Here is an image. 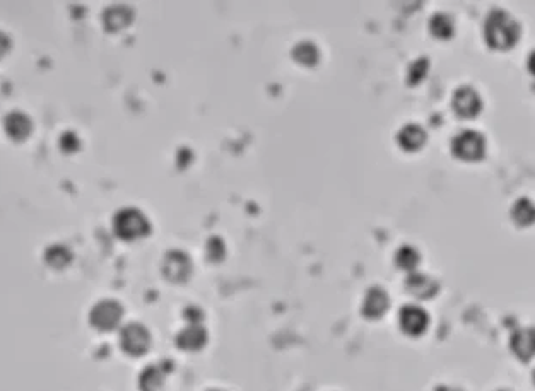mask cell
<instances>
[{
	"label": "cell",
	"mask_w": 535,
	"mask_h": 391,
	"mask_svg": "<svg viewBox=\"0 0 535 391\" xmlns=\"http://www.w3.org/2000/svg\"><path fill=\"white\" fill-rule=\"evenodd\" d=\"M484 36L493 48H510L520 36V26L506 11L494 9L484 22Z\"/></svg>",
	"instance_id": "1"
},
{
	"label": "cell",
	"mask_w": 535,
	"mask_h": 391,
	"mask_svg": "<svg viewBox=\"0 0 535 391\" xmlns=\"http://www.w3.org/2000/svg\"><path fill=\"white\" fill-rule=\"evenodd\" d=\"M451 151L460 159L475 161V159H481L486 152V139L475 130H463L455 135L454 142H451Z\"/></svg>",
	"instance_id": "2"
},
{
	"label": "cell",
	"mask_w": 535,
	"mask_h": 391,
	"mask_svg": "<svg viewBox=\"0 0 535 391\" xmlns=\"http://www.w3.org/2000/svg\"><path fill=\"white\" fill-rule=\"evenodd\" d=\"M120 343L124 347V350L128 352V354L140 355L144 352H147L149 345H151V334H149L144 324L131 323L121 330Z\"/></svg>",
	"instance_id": "3"
},
{
	"label": "cell",
	"mask_w": 535,
	"mask_h": 391,
	"mask_svg": "<svg viewBox=\"0 0 535 391\" xmlns=\"http://www.w3.org/2000/svg\"><path fill=\"white\" fill-rule=\"evenodd\" d=\"M121 315H124V310H121V306L117 301L105 299L100 301V303L93 308L89 320H91V323L96 328H100V330H112V328L118 327Z\"/></svg>",
	"instance_id": "4"
},
{
	"label": "cell",
	"mask_w": 535,
	"mask_h": 391,
	"mask_svg": "<svg viewBox=\"0 0 535 391\" xmlns=\"http://www.w3.org/2000/svg\"><path fill=\"white\" fill-rule=\"evenodd\" d=\"M400 328H402L404 334L411 335V337H419L430 327V316L428 313L423 310L421 306L416 304H407L400 310Z\"/></svg>",
	"instance_id": "5"
},
{
	"label": "cell",
	"mask_w": 535,
	"mask_h": 391,
	"mask_svg": "<svg viewBox=\"0 0 535 391\" xmlns=\"http://www.w3.org/2000/svg\"><path fill=\"white\" fill-rule=\"evenodd\" d=\"M115 226L118 234L125 238H136L144 234L149 229L147 219L140 210L137 209H124L115 219Z\"/></svg>",
	"instance_id": "6"
},
{
	"label": "cell",
	"mask_w": 535,
	"mask_h": 391,
	"mask_svg": "<svg viewBox=\"0 0 535 391\" xmlns=\"http://www.w3.org/2000/svg\"><path fill=\"white\" fill-rule=\"evenodd\" d=\"M388 308H390V297L383 289L375 285L366 292L361 311L368 320H378L387 313Z\"/></svg>",
	"instance_id": "7"
},
{
	"label": "cell",
	"mask_w": 535,
	"mask_h": 391,
	"mask_svg": "<svg viewBox=\"0 0 535 391\" xmlns=\"http://www.w3.org/2000/svg\"><path fill=\"white\" fill-rule=\"evenodd\" d=\"M454 108L460 116H465V118L475 116L482 108L481 96L477 95L475 89L469 88V85L458 88L454 95Z\"/></svg>",
	"instance_id": "8"
},
{
	"label": "cell",
	"mask_w": 535,
	"mask_h": 391,
	"mask_svg": "<svg viewBox=\"0 0 535 391\" xmlns=\"http://www.w3.org/2000/svg\"><path fill=\"white\" fill-rule=\"evenodd\" d=\"M163 270L164 275L173 282H183L190 275L192 261L183 252H171L164 258Z\"/></svg>",
	"instance_id": "9"
},
{
	"label": "cell",
	"mask_w": 535,
	"mask_h": 391,
	"mask_svg": "<svg viewBox=\"0 0 535 391\" xmlns=\"http://www.w3.org/2000/svg\"><path fill=\"white\" fill-rule=\"evenodd\" d=\"M405 287H407V291L412 296L419 297V299H430V297L438 292L440 285L432 277L426 275V273L411 272L407 279H405Z\"/></svg>",
	"instance_id": "10"
},
{
	"label": "cell",
	"mask_w": 535,
	"mask_h": 391,
	"mask_svg": "<svg viewBox=\"0 0 535 391\" xmlns=\"http://www.w3.org/2000/svg\"><path fill=\"white\" fill-rule=\"evenodd\" d=\"M207 342V331L200 324H188L176 337V345L180 349L194 352L202 349Z\"/></svg>",
	"instance_id": "11"
},
{
	"label": "cell",
	"mask_w": 535,
	"mask_h": 391,
	"mask_svg": "<svg viewBox=\"0 0 535 391\" xmlns=\"http://www.w3.org/2000/svg\"><path fill=\"white\" fill-rule=\"evenodd\" d=\"M511 350L515 352L522 361H530L534 355V330L532 328H522L515 331L511 337Z\"/></svg>",
	"instance_id": "12"
},
{
	"label": "cell",
	"mask_w": 535,
	"mask_h": 391,
	"mask_svg": "<svg viewBox=\"0 0 535 391\" xmlns=\"http://www.w3.org/2000/svg\"><path fill=\"white\" fill-rule=\"evenodd\" d=\"M397 139H399V144L405 151H418L426 142V132L418 123H409L399 132Z\"/></svg>",
	"instance_id": "13"
},
{
	"label": "cell",
	"mask_w": 535,
	"mask_h": 391,
	"mask_svg": "<svg viewBox=\"0 0 535 391\" xmlns=\"http://www.w3.org/2000/svg\"><path fill=\"white\" fill-rule=\"evenodd\" d=\"M164 371L159 366H151L140 376V390L143 391H163Z\"/></svg>",
	"instance_id": "14"
},
{
	"label": "cell",
	"mask_w": 535,
	"mask_h": 391,
	"mask_svg": "<svg viewBox=\"0 0 535 391\" xmlns=\"http://www.w3.org/2000/svg\"><path fill=\"white\" fill-rule=\"evenodd\" d=\"M293 57L303 65H315L320 58V52H318L317 45L312 41H301L294 46Z\"/></svg>",
	"instance_id": "15"
},
{
	"label": "cell",
	"mask_w": 535,
	"mask_h": 391,
	"mask_svg": "<svg viewBox=\"0 0 535 391\" xmlns=\"http://www.w3.org/2000/svg\"><path fill=\"white\" fill-rule=\"evenodd\" d=\"M395 263L399 268L414 272V268L418 267L419 263V252L411 245L400 246L399 252H397L395 255Z\"/></svg>",
	"instance_id": "16"
},
{
	"label": "cell",
	"mask_w": 535,
	"mask_h": 391,
	"mask_svg": "<svg viewBox=\"0 0 535 391\" xmlns=\"http://www.w3.org/2000/svg\"><path fill=\"white\" fill-rule=\"evenodd\" d=\"M430 27L432 34L438 38H450L454 34V19L444 13H436L431 18Z\"/></svg>",
	"instance_id": "17"
},
{
	"label": "cell",
	"mask_w": 535,
	"mask_h": 391,
	"mask_svg": "<svg viewBox=\"0 0 535 391\" xmlns=\"http://www.w3.org/2000/svg\"><path fill=\"white\" fill-rule=\"evenodd\" d=\"M511 216L518 224H530L534 219V207L529 198H520L515 202L513 209H511Z\"/></svg>",
	"instance_id": "18"
},
{
	"label": "cell",
	"mask_w": 535,
	"mask_h": 391,
	"mask_svg": "<svg viewBox=\"0 0 535 391\" xmlns=\"http://www.w3.org/2000/svg\"><path fill=\"white\" fill-rule=\"evenodd\" d=\"M7 130L13 135H22L29 130V120L22 113H13L7 116Z\"/></svg>",
	"instance_id": "19"
},
{
	"label": "cell",
	"mask_w": 535,
	"mask_h": 391,
	"mask_svg": "<svg viewBox=\"0 0 535 391\" xmlns=\"http://www.w3.org/2000/svg\"><path fill=\"white\" fill-rule=\"evenodd\" d=\"M428 67H430V62H428L426 58H419V60H416L414 64L411 65V69H409L407 81L411 82V84H418V82L428 74Z\"/></svg>",
	"instance_id": "20"
},
{
	"label": "cell",
	"mask_w": 535,
	"mask_h": 391,
	"mask_svg": "<svg viewBox=\"0 0 535 391\" xmlns=\"http://www.w3.org/2000/svg\"><path fill=\"white\" fill-rule=\"evenodd\" d=\"M185 318L190 322V324H199L200 320H202V313H200L199 308H188L185 311Z\"/></svg>",
	"instance_id": "21"
},
{
	"label": "cell",
	"mask_w": 535,
	"mask_h": 391,
	"mask_svg": "<svg viewBox=\"0 0 535 391\" xmlns=\"http://www.w3.org/2000/svg\"><path fill=\"white\" fill-rule=\"evenodd\" d=\"M435 391H462L458 388H451V386H438Z\"/></svg>",
	"instance_id": "22"
},
{
	"label": "cell",
	"mask_w": 535,
	"mask_h": 391,
	"mask_svg": "<svg viewBox=\"0 0 535 391\" xmlns=\"http://www.w3.org/2000/svg\"><path fill=\"white\" fill-rule=\"evenodd\" d=\"M209 391H223V390H209Z\"/></svg>",
	"instance_id": "23"
},
{
	"label": "cell",
	"mask_w": 535,
	"mask_h": 391,
	"mask_svg": "<svg viewBox=\"0 0 535 391\" xmlns=\"http://www.w3.org/2000/svg\"><path fill=\"white\" fill-rule=\"evenodd\" d=\"M499 391H506V390H499Z\"/></svg>",
	"instance_id": "24"
}]
</instances>
